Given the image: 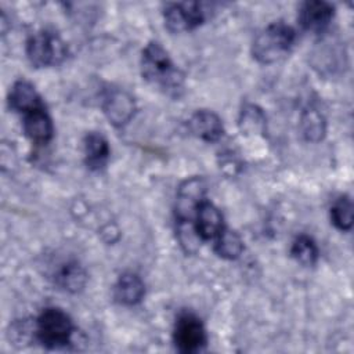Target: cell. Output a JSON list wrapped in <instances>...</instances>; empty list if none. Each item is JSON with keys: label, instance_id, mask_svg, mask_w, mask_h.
<instances>
[{"label": "cell", "instance_id": "obj_1", "mask_svg": "<svg viewBox=\"0 0 354 354\" xmlns=\"http://www.w3.org/2000/svg\"><path fill=\"white\" fill-rule=\"evenodd\" d=\"M140 69L142 79L162 93L174 98L181 95L185 75L174 65L160 43L149 41L142 48Z\"/></svg>", "mask_w": 354, "mask_h": 354}, {"label": "cell", "instance_id": "obj_2", "mask_svg": "<svg viewBox=\"0 0 354 354\" xmlns=\"http://www.w3.org/2000/svg\"><path fill=\"white\" fill-rule=\"evenodd\" d=\"M35 340L48 350L66 348L77 332L72 318L58 307L44 308L35 319Z\"/></svg>", "mask_w": 354, "mask_h": 354}, {"label": "cell", "instance_id": "obj_3", "mask_svg": "<svg viewBox=\"0 0 354 354\" xmlns=\"http://www.w3.org/2000/svg\"><path fill=\"white\" fill-rule=\"evenodd\" d=\"M296 30L283 21H275L259 32L252 43V55L260 64H272L292 50Z\"/></svg>", "mask_w": 354, "mask_h": 354}, {"label": "cell", "instance_id": "obj_4", "mask_svg": "<svg viewBox=\"0 0 354 354\" xmlns=\"http://www.w3.org/2000/svg\"><path fill=\"white\" fill-rule=\"evenodd\" d=\"M29 62L36 68L57 66L66 58L68 48L62 37L51 29H41L33 33L25 47Z\"/></svg>", "mask_w": 354, "mask_h": 354}, {"label": "cell", "instance_id": "obj_5", "mask_svg": "<svg viewBox=\"0 0 354 354\" xmlns=\"http://www.w3.org/2000/svg\"><path fill=\"white\" fill-rule=\"evenodd\" d=\"M173 343L184 354L202 351L207 343V333L202 319L189 311L180 313L173 326Z\"/></svg>", "mask_w": 354, "mask_h": 354}, {"label": "cell", "instance_id": "obj_6", "mask_svg": "<svg viewBox=\"0 0 354 354\" xmlns=\"http://www.w3.org/2000/svg\"><path fill=\"white\" fill-rule=\"evenodd\" d=\"M206 7V3L198 1L167 3L163 7L165 26L173 33L192 30L207 19L209 11Z\"/></svg>", "mask_w": 354, "mask_h": 354}, {"label": "cell", "instance_id": "obj_7", "mask_svg": "<svg viewBox=\"0 0 354 354\" xmlns=\"http://www.w3.org/2000/svg\"><path fill=\"white\" fill-rule=\"evenodd\" d=\"M206 183L202 177H189L183 181L177 189L174 214L176 223H191L194 224V217L198 205L205 199Z\"/></svg>", "mask_w": 354, "mask_h": 354}, {"label": "cell", "instance_id": "obj_8", "mask_svg": "<svg viewBox=\"0 0 354 354\" xmlns=\"http://www.w3.org/2000/svg\"><path fill=\"white\" fill-rule=\"evenodd\" d=\"M101 106L109 123L116 127L129 123L136 113L134 98L123 88H106L102 93Z\"/></svg>", "mask_w": 354, "mask_h": 354}, {"label": "cell", "instance_id": "obj_9", "mask_svg": "<svg viewBox=\"0 0 354 354\" xmlns=\"http://www.w3.org/2000/svg\"><path fill=\"white\" fill-rule=\"evenodd\" d=\"M335 17V7L328 1H304L299 10V24L304 30L322 33L328 29Z\"/></svg>", "mask_w": 354, "mask_h": 354}, {"label": "cell", "instance_id": "obj_10", "mask_svg": "<svg viewBox=\"0 0 354 354\" xmlns=\"http://www.w3.org/2000/svg\"><path fill=\"white\" fill-rule=\"evenodd\" d=\"M195 231L202 242L214 241L225 227L221 212L206 198L198 205L194 217Z\"/></svg>", "mask_w": 354, "mask_h": 354}, {"label": "cell", "instance_id": "obj_11", "mask_svg": "<svg viewBox=\"0 0 354 354\" xmlns=\"http://www.w3.org/2000/svg\"><path fill=\"white\" fill-rule=\"evenodd\" d=\"M188 130L194 137L205 142H216L224 134V124L213 111L198 109L188 119Z\"/></svg>", "mask_w": 354, "mask_h": 354}, {"label": "cell", "instance_id": "obj_12", "mask_svg": "<svg viewBox=\"0 0 354 354\" xmlns=\"http://www.w3.org/2000/svg\"><path fill=\"white\" fill-rule=\"evenodd\" d=\"M51 279L59 289L69 293H77L84 288L87 274L77 260L66 259L57 263L54 271L51 272Z\"/></svg>", "mask_w": 354, "mask_h": 354}, {"label": "cell", "instance_id": "obj_13", "mask_svg": "<svg viewBox=\"0 0 354 354\" xmlns=\"http://www.w3.org/2000/svg\"><path fill=\"white\" fill-rule=\"evenodd\" d=\"M22 129L25 136L37 145L48 144L54 136V124L46 108H39L25 113Z\"/></svg>", "mask_w": 354, "mask_h": 354}, {"label": "cell", "instance_id": "obj_14", "mask_svg": "<svg viewBox=\"0 0 354 354\" xmlns=\"http://www.w3.org/2000/svg\"><path fill=\"white\" fill-rule=\"evenodd\" d=\"M8 106L24 115L39 108H46L35 86L25 79H19L11 86L8 93Z\"/></svg>", "mask_w": 354, "mask_h": 354}, {"label": "cell", "instance_id": "obj_15", "mask_svg": "<svg viewBox=\"0 0 354 354\" xmlns=\"http://www.w3.org/2000/svg\"><path fill=\"white\" fill-rule=\"evenodd\" d=\"M145 296V283L134 272H123L119 275L113 286V297L122 306H136Z\"/></svg>", "mask_w": 354, "mask_h": 354}, {"label": "cell", "instance_id": "obj_16", "mask_svg": "<svg viewBox=\"0 0 354 354\" xmlns=\"http://www.w3.org/2000/svg\"><path fill=\"white\" fill-rule=\"evenodd\" d=\"M108 140L98 131H90L83 138L84 163L90 170H101L109 159Z\"/></svg>", "mask_w": 354, "mask_h": 354}, {"label": "cell", "instance_id": "obj_17", "mask_svg": "<svg viewBox=\"0 0 354 354\" xmlns=\"http://www.w3.org/2000/svg\"><path fill=\"white\" fill-rule=\"evenodd\" d=\"M213 249L216 254H218L220 257L225 260H235L243 252V241L236 231L224 227L223 231L214 239Z\"/></svg>", "mask_w": 354, "mask_h": 354}, {"label": "cell", "instance_id": "obj_18", "mask_svg": "<svg viewBox=\"0 0 354 354\" xmlns=\"http://www.w3.org/2000/svg\"><path fill=\"white\" fill-rule=\"evenodd\" d=\"M290 256L299 264L304 267H313L318 261L319 250L315 241L311 236L300 234L293 239L290 245Z\"/></svg>", "mask_w": 354, "mask_h": 354}, {"label": "cell", "instance_id": "obj_19", "mask_svg": "<svg viewBox=\"0 0 354 354\" xmlns=\"http://www.w3.org/2000/svg\"><path fill=\"white\" fill-rule=\"evenodd\" d=\"M300 130L307 141H321L326 131V123L322 113H319V111L314 106L306 108L300 118Z\"/></svg>", "mask_w": 354, "mask_h": 354}, {"label": "cell", "instance_id": "obj_20", "mask_svg": "<svg viewBox=\"0 0 354 354\" xmlns=\"http://www.w3.org/2000/svg\"><path fill=\"white\" fill-rule=\"evenodd\" d=\"M238 124L242 134H259L266 129V116L259 106L248 104L241 111Z\"/></svg>", "mask_w": 354, "mask_h": 354}, {"label": "cell", "instance_id": "obj_21", "mask_svg": "<svg viewBox=\"0 0 354 354\" xmlns=\"http://www.w3.org/2000/svg\"><path fill=\"white\" fill-rule=\"evenodd\" d=\"M330 221L340 231H350L353 227V202L350 196L337 198L330 207Z\"/></svg>", "mask_w": 354, "mask_h": 354}]
</instances>
